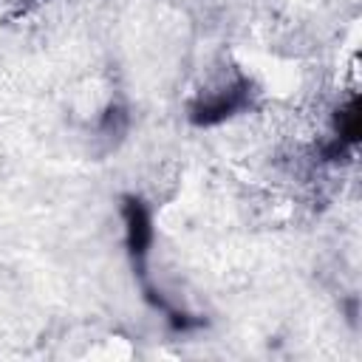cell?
Returning <instances> with one entry per match:
<instances>
[{"label": "cell", "instance_id": "cell-2", "mask_svg": "<svg viewBox=\"0 0 362 362\" xmlns=\"http://www.w3.org/2000/svg\"><path fill=\"white\" fill-rule=\"evenodd\" d=\"M124 215V240H127V252L133 257V266L139 269V274H144V260L150 255V243H153V226H150V212L139 198H124L122 206Z\"/></svg>", "mask_w": 362, "mask_h": 362}, {"label": "cell", "instance_id": "cell-1", "mask_svg": "<svg viewBox=\"0 0 362 362\" xmlns=\"http://www.w3.org/2000/svg\"><path fill=\"white\" fill-rule=\"evenodd\" d=\"M246 90H249V82H229L226 88H218L215 93H206L201 96L195 105H192V122L195 124H218L223 119H229L235 110H240L246 105Z\"/></svg>", "mask_w": 362, "mask_h": 362}]
</instances>
